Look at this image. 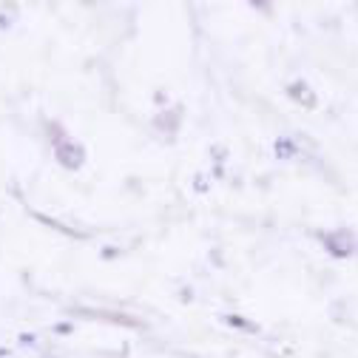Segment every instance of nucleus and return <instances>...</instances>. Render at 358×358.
I'll list each match as a JSON object with an SVG mask.
<instances>
[{
	"instance_id": "nucleus-1",
	"label": "nucleus",
	"mask_w": 358,
	"mask_h": 358,
	"mask_svg": "<svg viewBox=\"0 0 358 358\" xmlns=\"http://www.w3.org/2000/svg\"><path fill=\"white\" fill-rule=\"evenodd\" d=\"M57 162L69 171H77L85 162V148L71 140H63V143H57Z\"/></svg>"
},
{
	"instance_id": "nucleus-2",
	"label": "nucleus",
	"mask_w": 358,
	"mask_h": 358,
	"mask_svg": "<svg viewBox=\"0 0 358 358\" xmlns=\"http://www.w3.org/2000/svg\"><path fill=\"white\" fill-rule=\"evenodd\" d=\"M324 242H327V250H330L333 256H350V253H352V239H350V234H344V231L324 236Z\"/></svg>"
},
{
	"instance_id": "nucleus-3",
	"label": "nucleus",
	"mask_w": 358,
	"mask_h": 358,
	"mask_svg": "<svg viewBox=\"0 0 358 358\" xmlns=\"http://www.w3.org/2000/svg\"><path fill=\"white\" fill-rule=\"evenodd\" d=\"M34 219H37V222H43V225L55 228V231H63V234H66V236H71V239H80V236H83L80 231H71V228L60 225V222H55V219H52V216H46V213H34Z\"/></svg>"
},
{
	"instance_id": "nucleus-4",
	"label": "nucleus",
	"mask_w": 358,
	"mask_h": 358,
	"mask_svg": "<svg viewBox=\"0 0 358 358\" xmlns=\"http://www.w3.org/2000/svg\"><path fill=\"white\" fill-rule=\"evenodd\" d=\"M287 94H290V97H296V100H304L307 106H316V97H307L304 83H293V85L287 88Z\"/></svg>"
},
{
	"instance_id": "nucleus-5",
	"label": "nucleus",
	"mask_w": 358,
	"mask_h": 358,
	"mask_svg": "<svg viewBox=\"0 0 358 358\" xmlns=\"http://www.w3.org/2000/svg\"><path fill=\"white\" fill-rule=\"evenodd\" d=\"M276 154L279 157H296V143L293 140H287V137H282V140H276Z\"/></svg>"
},
{
	"instance_id": "nucleus-6",
	"label": "nucleus",
	"mask_w": 358,
	"mask_h": 358,
	"mask_svg": "<svg viewBox=\"0 0 358 358\" xmlns=\"http://www.w3.org/2000/svg\"><path fill=\"white\" fill-rule=\"evenodd\" d=\"M225 322H228V324H234V327H242V330H250V333H256V330H259L256 324H250V322H245V319H239V316H228Z\"/></svg>"
},
{
	"instance_id": "nucleus-7",
	"label": "nucleus",
	"mask_w": 358,
	"mask_h": 358,
	"mask_svg": "<svg viewBox=\"0 0 358 358\" xmlns=\"http://www.w3.org/2000/svg\"><path fill=\"white\" fill-rule=\"evenodd\" d=\"M55 330H57V333H71V324H57Z\"/></svg>"
},
{
	"instance_id": "nucleus-8",
	"label": "nucleus",
	"mask_w": 358,
	"mask_h": 358,
	"mask_svg": "<svg viewBox=\"0 0 358 358\" xmlns=\"http://www.w3.org/2000/svg\"><path fill=\"white\" fill-rule=\"evenodd\" d=\"M0 355H6V350H0Z\"/></svg>"
}]
</instances>
